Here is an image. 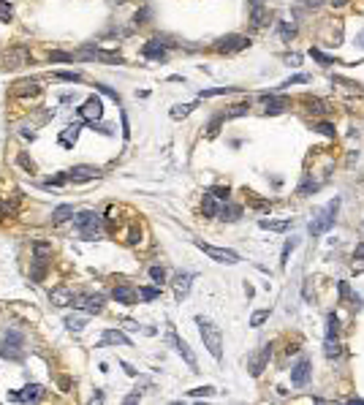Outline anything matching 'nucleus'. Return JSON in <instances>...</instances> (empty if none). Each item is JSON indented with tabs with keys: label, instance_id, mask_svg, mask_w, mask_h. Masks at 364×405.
Listing matches in <instances>:
<instances>
[{
	"label": "nucleus",
	"instance_id": "nucleus-1",
	"mask_svg": "<svg viewBox=\"0 0 364 405\" xmlns=\"http://www.w3.org/2000/svg\"><path fill=\"white\" fill-rule=\"evenodd\" d=\"M196 324H199L204 348L212 353V359H220V356H223V332H220V326H215L212 321H207L204 316H196Z\"/></svg>",
	"mask_w": 364,
	"mask_h": 405
},
{
	"label": "nucleus",
	"instance_id": "nucleus-2",
	"mask_svg": "<svg viewBox=\"0 0 364 405\" xmlns=\"http://www.w3.org/2000/svg\"><path fill=\"white\" fill-rule=\"evenodd\" d=\"M337 210H340V199H332L329 204L323 207L321 212H318L315 217H312L310 220V226H307V231H310L312 237H321V234H326V231L332 229V226H335V217H337Z\"/></svg>",
	"mask_w": 364,
	"mask_h": 405
},
{
	"label": "nucleus",
	"instance_id": "nucleus-3",
	"mask_svg": "<svg viewBox=\"0 0 364 405\" xmlns=\"http://www.w3.org/2000/svg\"><path fill=\"white\" fill-rule=\"evenodd\" d=\"M0 356L8 362H22L25 359V337L19 329H8L0 340Z\"/></svg>",
	"mask_w": 364,
	"mask_h": 405
},
{
	"label": "nucleus",
	"instance_id": "nucleus-4",
	"mask_svg": "<svg viewBox=\"0 0 364 405\" xmlns=\"http://www.w3.org/2000/svg\"><path fill=\"white\" fill-rule=\"evenodd\" d=\"M74 229L79 231V237L84 240H98L101 237V215L93 210H84V212H77L74 215Z\"/></svg>",
	"mask_w": 364,
	"mask_h": 405
},
{
	"label": "nucleus",
	"instance_id": "nucleus-5",
	"mask_svg": "<svg viewBox=\"0 0 364 405\" xmlns=\"http://www.w3.org/2000/svg\"><path fill=\"white\" fill-rule=\"evenodd\" d=\"M250 47V38L239 33H231V35H223V38H217L215 41V52L220 54H234V52H242V49Z\"/></svg>",
	"mask_w": 364,
	"mask_h": 405
},
{
	"label": "nucleus",
	"instance_id": "nucleus-6",
	"mask_svg": "<svg viewBox=\"0 0 364 405\" xmlns=\"http://www.w3.org/2000/svg\"><path fill=\"white\" fill-rule=\"evenodd\" d=\"M196 247L199 250H204L209 259H215V261H220V264H239V253H234V250H229V247H215V245H207V242H196Z\"/></svg>",
	"mask_w": 364,
	"mask_h": 405
},
{
	"label": "nucleus",
	"instance_id": "nucleus-7",
	"mask_svg": "<svg viewBox=\"0 0 364 405\" xmlns=\"http://www.w3.org/2000/svg\"><path fill=\"white\" fill-rule=\"evenodd\" d=\"M49 302H52V307H71L77 302V294L71 291L68 286H54L49 291Z\"/></svg>",
	"mask_w": 364,
	"mask_h": 405
},
{
	"label": "nucleus",
	"instance_id": "nucleus-8",
	"mask_svg": "<svg viewBox=\"0 0 364 405\" xmlns=\"http://www.w3.org/2000/svg\"><path fill=\"white\" fill-rule=\"evenodd\" d=\"M169 343L177 348V353H180V356L185 359V362H188V367H190V370H196V367H199V362H196V353L190 351V346H188V343H185V340H180V337L174 335V329H169Z\"/></svg>",
	"mask_w": 364,
	"mask_h": 405
},
{
	"label": "nucleus",
	"instance_id": "nucleus-9",
	"mask_svg": "<svg viewBox=\"0 0 364 405\" xmlns=\"http://www.w3.org/2000/svg\"><path fill=\"white\" fill-rule=\"evenodd\" d=\"M79 117L82 120H87V123H95V120H101L104 117V104H101V98H87L82 104V109H79Z\"/></svg>",
	"mask_w": 364,
	"mask_h": 405
},
{
	"label": "nucleus",
	"instance_id": "nucleus-10",
	"mask_svg": "<svg viewBox=\"0 0 364 405\" xmlns=\"http://www.w3.org/2000/svg\"><path fill=\"white\" fill-rule=\"evenodd\" d=\"M41 397H44V386H38V383H27L22 392H11V394H8L11 403H35V400H41Z\"/></svg>",
	"mask_w": 364,
	"mask_h": 405
},
{
	"label": "nucleus",
	"instance_id": "nucleus-11",
	"mask_svg": "<svg viewBox=\"0 0 364 405\" xmlns=\"http://www.w3.org/2000/svg\"><path fill=\"white\" fill-rule=\"evenodd\" d=\"M65 177L74 182H87V180H95V177H101V169L98 166H87V163H79L74 166L71 171H65Z\"/></svg>",
	"mask_w": 364,
	"mask_h": 405
},
{
	"label": "nucleus",
	"instance_id": "nucleus-12",
	"mask_svg": "<svg viewBox=\"0 0 364 405\" xmlns=\"http://www.w3.org/2000/svg\"><path fill=\"white\" fill-rule=\"evenodd\" d=\"M112 297L120 302V305H136V299H139V288L128 286V283H120V286L112 288Z\"/></svg>",
	"mask_w": 364,
	"mask_h": 405
},
{
	"label": "nucleus",
	"instance_id": "nucleus-13",
	"mask_svg": "<svg viewBox=\"0 0 364 405\" xmlns=\"http://www.w3.org/2000/svg\"><path fill=\"white\" fill-rule=\"evenodd\" d=\"M307 381H310V359L302 356L299 362L291 367V383H294V386H305Z\"/></svg>",
	"mask_w": 364,
	"mask_h": 405
},
{
	"label": "nucleus",
	"instance_id": "nucleus-14",
	"mask_svg": "<svg viewBox=\"0 0 364 405\" xmlns=\"http://www.w3.org/2000/svg\"><path fill=\"white\" fill-rule=\"evenodd\" d=\"M104 302H106L104 294H93V297H77V302H74V305L84 307V310H87V316H98V313L104 310Z\"/></svg>",
	"mask_w": 364,
	"mask_h": 405
},
{
	"label": "nucleus",
	"instance_id": "nucleus-15",
	"mask_svg": "<svg viewBox=\"0 0 364 405\" xmlns=\"http://www.w3.org/2000/svg\"><path fill=\"white\" fill-rule=\"evenodd\" d=\"M193 277H196L193 272H180V275L174 277V283H171V286H174V297L180 302L190 294V283H193Z\"/></svg>",
	"mask_w": 364,
	"mask_h": 405
},
{
	"label": "nucleus",
	"instance_id": "nucleus-16",
	"mask_svg": "<svg viewBox=\"0 0 364 405\" xmlns=\"http://www.w3.org/2000/svg\"><path fill=\"white\" fill-rule=\"evenodd\" d=\"M269 356H272V346H264V348L259 351V356H253V359H250L247 370H250V376H253V378H259L261 373H264V367H266V362H269Z\"/></svg>",
	"mask_w": 364,
	"mask_h": 405
},
{
	"label": "nucleus",
	"instance_id": "nucleus-17",
	"mask_svg": "<svg viewBox=\"0 0 364 405\" xmlns=\"http://www.w3.org/2000/svg\"><path fill=\"white\" fill-rule=\"evenodd\" d=\"M82 54H84L87 60H106V63H117V65H123V63H125V60L120 57L117 52H104V49H93L90 44L82 49Z\"/></svg>",
	"mask_w": 364,
	"mask_h": 405
},
{
	"label": "nucleus",
	"instance_id": "nucleus-18",
	"mask_svg": "<svg viewBox=\"0 0 364 405\" xmlns=\"http://www.w3.org/2000/svg\"><path fill=\"white\" fill-rule=\"evenodd\" d=\"M101 343H104V346H125V348H130V337H125L123 332H117V329H106Z\"/></svg>",
	"mask_w": 364,
	"mask_h": 405
},
{
	"label": "nucleus",
	"instance_id": "nucleus-19",
	"mask_svg": "<svg viewBox=\"0 0 364 405\" xmlns=\"http://www.w3.org/2000/svg\"><path fill=\"white\" fill-rule=\"evenodd\" d=\"M141 54L150 57V60H166V47L160 41H147L144 49H141Z\"/></svg>",
	"mask_w": 364,
	"mask_h": 405
},
{
	"label": "nucleus",
	"instance_id": "nucleus-20",
	"mask_svg": "<svg viewBox=\"0 0 364 405\" xmlns=\"http://www.w3.org/2000/svg\"><path fill=\"white\" fill-rule=\"evenodd\" d=\"M261 98H264V104H266V109H264L266 114H280L288 106V98H277V95H261Z\"/></svg>",
	"mask_w": 364,
	"mask_h": 405
},
{
	"label": "nucleus",
	"instance_id": "nucleus-21",
	"mask_svg": "<svg viewBox=\"0 0 364 405\" xmlns=\"http://www.w3.org/2000/svg\"><path fill=\"white\" fill-rule=\"evenodd\" d=\"M33 259L38 261H52V245L44 240H35L33 242Z\"/></svg>",
	"mask_w": 364,
	"mask_h": 405
},
{
	"label": "nucleus",
	"instance_id": "nucleus-22",
	"mask_svg": "<svg viewBox=\"0 0 364 405\" xmlns=\"http://www.w3.org/2000/svg\"><path fill=\"white\" fill-rule=\"evenodd\" d=\"M332 84H342V90H345V93H351V95H359V98H362L364 95V87L359 82H351V79H342V77H335L332 79Z\"/></svg>",
	"mask_w": 364,
	"mask_h": 405
},
{
	"label": "nucleus",
	"instance_id": "nucleus-23",
	"mask_svg": "<svg viewBox=\"0 0 364 405\" xmlns=\"http://www.w3.org/2000/svg\"><path fill=\"white\" fill-rule=\"evenodd\" d=\"M201 210H204V215H207V217H215L217 212H220V207H217L215 196H212L209 190H207V193H204V199H201Z\"/></svg>",
	"mask_w": 364,
	"mask_h": 405
},
{
	"label": "nucleus",
	"instance_id": "nucleus-24",
	"mask_svg": "<svg viewBox=\"0 0 364 405\" xmlns=\"http://www.w3.org/2000/svg\"><path fill=\"white\" fill-rule=\"evenodd\" d=\"M77 212H74V207L71 204H60V207H54L52 210V220L54 223H63V220H68V217H74Z\"/></svg>",
	"mask_w": 364,
	"mask_h": 405
},
{
	"label": "nucleus",
	"instance_id": "nucleus-25",
	"mask_svg": "<svg viewBox=\"0 0 364 405\" xmlns=\"http://www.w3.org/2000/svg\"><path fill=\"white\" fill-rule=\"evenodd\" d=\"M259 226L266 231H286V229H291V220H266V217H261Z\"/></svg>",
	"mask_w": 364,
	"mask_h": 405
},
{
	"label": "nucleus",
	"instance_id": "nucleus-26",
	"mask_svg": "<svg viewBox=\"0 0 364 405\" xmlns=\"http://www.w3.org/2000/svg\"><path fill=\"white\" fill-rule=\"evenodd\" d=\"M250 22H253V27H264L266 25V8L264 6L250 8Z\"/></svg>",
	"mask_w": 364,
	"mask_h": 405
},
{
	"label": "nucleus",
	"instance_id": "nucleus-27",
	"mask_svg": "<svg viewBox=\"0 0 364 405\" xmlns=\"http://www.w3.org/2000/svg\"><path fill=\"white\" fill-rule=\"evenodd\" d=\"M217 215L223 217V220H239V215H242V207H239V204H226L223 210L217 212Z\"/></svg>",
	"mask_w": 364,
	"mask_h": 405
},
{
	"label": "nucleus",
	"instance_id": "nucleus-28",
	"mask_svg": "<svg viewBox=\"0 0 364 405\" xmlns=\"http://www.w3.org/2000/svg\"><path fill=\"white\" fill-rule=\"evenodd\" d=\"M38 95V93H41V84H38V82H35V79H33V82H19L17 84V95Z\"/></svg>",
	"mask_w": 364,
	"mask_h": 405
},
{
	"label": "nucleus",
	"instance_id": "nucleus-29",
	"mask_svg": "<svg viewBox=\"0 0 364 405\" xmlns=\"http://www.w3.org/2000/svg\"><path fill=\"white\" fill-rule=\"evenodd\" d=\"M6 65L8 68H19V65H25V49H14V52L6 54Z\"/></svg>",
	"mask_w": 364,
	"mask_h": 405
},
{
	"label": "nucleus",
	"instance_id": "nucleus-30",
	"mask_svg": "<svg viewBox=\"0 0 364 405\" xmlns=\"http://www.w3.org/2000/svg\"><path fill=\"white\" fill-rule=\"evenodd\" d=\"M323 353L329 359H337L342 353V348H340V343H337V337H326V346H323Z\"/></svg>",
	"mask_w": 364,
	"mask_h": 405
},
{
	"label": "nucleus",
	"instance_id": "nucleus-31",
	"mask_svg": "<svg viewBox=\"0 0 364 405\" xmlns=\"http://www.w3.org/2000/svg\"><path fill=\"white\" fill-rule=\"evenodd\" d=\"M84 324H87V316H68L65 318V326H68L71 332H82Z\"/></svg>",
	"mask_w": 364,
	"mask_h": 405
},
{
	"label": "nucleus",
	"instance_id": "nucleus-32",
	"mask_svg": "<svg viewBox=\"0 0 364 405\" xmlns=\"http://www.w3.org/2000/svg\"><path fill=\"white\" fill-rule=\"evenodd\" d=\"M190 112H193V104H177L169 114H171V120H182V117H188Z\"/></svg>",
	"mask_w": 364,
	"mask_h": 405
},
{
	"label": "nucleus",
	"instance_id": "nucleus-33",
	"mask_svg": "<svg viewBox=\"0 0 364 405\" xmlns=\"http://www.w3.org/2000/svg\"><path fill=\"white\" fill-rule=\"evenodd\" d=\"M139 297H141L144 302L158 299V297H160V286H147V288H139Z\"/></svg>",
	"mask_w": 364,
	"mask_h": 405
},
{
	"label": "nucleus",
	"instance_id": "nucleus-34",
	"mask_svg": "<svg viewBox=\"0 0 364 405\" xmlns=\"http://www.w3.org/2000/svg\"><path fill=\"white\" fill-rule=\"evenodd\" d=\"M229 93H236V87H212V90H201L199 98H212V95H229Z\"/></svg>",
	"mask_w": 364,
	"mask_h": 405
},
{
	"label": "nucleus",
	"instance_id": "nucleus-35",
	"mask_svg": "<svg viewBox=\"0 0 364 405\" xmlns=\"http://www.w3.org/2000/svg\"><path fill=\"white\" fill-rule=\"evenodd\" d=\"M17 163L22 166L27 174H35V163H33V158H30L27 153H19V155H17Z\"/></svg>",
	"mask_w": 364,
	"mask_h": 405
},
{
	"label": "nucleus",
	"instance_id": "nucleus-36",
	"mask_svg": "<svg viewBox=\"0 0 364 405\" xmlns=\"http://www.w3.org/2000/svg\"><path fill=\"white\" fill-rule=\"evenodd\" d=\"M305 104L310 106V112H315V114H326V104H323V101L310 98V95H307V98H305Z\"/></svg>",
	"mask_w": 364,
	"mask_h": 405
},
{
	"label": "nucleus",
	"instance_id": "nucleus-37",
	"mask_svg": "<svg viewBox=\"0 0 364 405\" xmlns=\"http://www.w3.org/2000/svg\"><path fill=\"white\" fill-rule=\"evenodd\" d=\"M247 109H250L247 104H236V106H231L229 112H223V117H226V120H231V117H242V114H247Z\"/></svg>",
	"mask_w": 364,
	"mask_h": 405
},
{
	"label": "nucleus",
	"instance_id": "nucleus-38",
	"mask_svg": "<svg viewBox=\"0 0 364 405\" xmlns=\"http://www.w3.org/2000/svg\"><path fill=\"white\" fill-rule=\"evenodd\" d=\"M296 247V240H288L286 247H283V256H280V270H286L288 267V256H291V250Z\"/></svg>",
	"mask_w": 364,
	"mask_h": 405
},
{
	"label": "nucleus",
	"instance_id": "nucleus-39",
	"mask_svg": "<svg viewBox=\"0 0 364 405\" xmlns=\"http://www.w3.org/2000/svg\"><path fill=\"white\" fill-rule=\"evenodd\" d=\"M77 136H79V125H71V128H65V134H63V144L65 147H71V141H77Z\"/></svg>",
	"mask_w": 364,
	"mask_h": 405
},
{
	"label": "nucleus",
	"instance_id": "nucleus-40",
	"mask_svg": "<svg viewBox=\"0 0 364 405\" xmlns=\"http://www.w3.org/2000/svg\"><path fill=\"white\" fill-rule=\"evenodd\" d=\"M190 397H212L215 394V386H196V389H190Z\"/></svg>",
	"mask_w": 364,
	"mask_h": 405
},
{
	"label": "nucleus",
	"instance_id": "nucleus-41",
	"mask_svg": "<svg viewBox=\"0 0 364 405\" xmlns=\"http://www.w3.org/2000/svg\"><path fill=\"white\" fill-rule=\"evenodd\" d=\"M11 17H14V11L8 6V0H0V22H11Z\"/></svg>",
	"mask_w": 364,
	"mask_h": 405
},
{
	"label": "nucleus",
	"instance_id": "nucleus-42",
	"mask_svg": "<svg viewBox=\"0 0 364 405\" xmlns=\"http://www.w3.org/2000/svg\"><path fill=\"white\" fill-rule=\"evenodd\" d=\"M326 326H329V329H326V337H335V335H337V326H340V321H337L335 313H329V318H326Z\"/></svg>",
	"mask_w": 364,
	"mask_h": 405
},
{
	"label": "nucleus",
	"instance_id": "nucleus-43",
	"mask_svg": "<svg viewBox=\"0 0 364 405\" xmlns=\"http://www.w3.org/2000/svg\"><path fill=\"white\" fill-rule=\"evenodd\" d=\"M266 318H269V310H256V313L250 316V326H261Z\"/></svg>",
	"mask_w": 364,
	"mask_h": 405
},
{
	"label": "nucleus",
	"instance_id": "nucleus-44",
	"mask_svg": "<svg viewBox=\"0 0 364 405\" xmlns=\"http://www.w3.org/2000/svg\"><path fill=\"white\" fill-rule=\"evenodd\" d=\"M150 277H153V280L160 286V283L166 280V270H163V267H158V264H155V267H150Z\"/></svg>",
	"mask_w": 364,
	"mask_h": 405
},
{
	"label": "nucleus",
	"instance_id": "nucleus-45",
	"mask_svg": "<svg viewBox=\"0 0 364 405\" xmlns=\"http://www.w3.org/2000/svg\"><path fill=\"white\" fill-rule=\"evenodd\" d=\"M337 288H340V297H342V299H351V302H356V307H362V305H359V297H353V294H351V288H348V283H340V286H337Z\"/></svg>",
	"mask_w": 364,
	"mask_h": 405
},
{
	"label": "nucleus",
	"instance_id": "nucleus-46",
	"mask_svg": "<svg viewBox=\"0 0 364 405\" xmlns=\"http://www.w3.org/2000/svg\"><path fill=\"white\" fill-rule=\"evenodd\" d=\"M280 35H283V41H291V38L296 35V27H294V25H288V22H283L280 25Z\"/></svg>",
	"mask_w": 364,
	"mask_h": 405
},
{
	"label": "nucleus",
	"instance_id": "nucleus-47",
	"mask_svg": "<svg viewBox=\"0 0 364 405\" xmlns=\"http://www.w3.org/2000/svg\"><path fill=\"white\" fill-rule=\"evenodd\" d=\"M54 77H57V79H63V82H79V79H82V77L77 74V71H57Z\"/></svg>",
	"mask_w": 364,
	"mask_h": 405
},
{
	"label": "nucleus",
	"instance_id": "nucleus-48",
	"mask_svg": "<svg viewBox=\"0 0 364 405\" xmlns=\"http://www.w3.org/2000/svg\"><path fill=\"white\" fill-rule=\"evenodd\" d=\"M307 82H310V77H307V74H296V77H291L288 82H283L280 87H291V84H307Z\"/></svg>",
	"mask_w": 364,
	"mask_h": 405
},
{
	"label": "nucleus",
	"instance_id": "nucleus-49",
	"mask_svg": "<svg viewBox=\"0 0 364 405\" xmlns=\"http://www.w3.org/2000/svg\"><path fill=\"white\" fill-rule=\"evenodd\" d=\"M310 54L318 60V63H323V65H332V63H335V57H329V54H323L321 49H310Z\"/></svg>",
	"mask_w": 364,
	"mask_h": 405
},
{
	"label": "nucleus",
	"instance_id": "nucleus-50",
	"mask_svg": "<svg viewBox=\"0 0 364 405\" xmlns=\"http://www.w3.org/2000/svg\"><path fill=\"white\" fill-rule=\"evenodd\" d=\"M49 60H52V63H71V60H74V54H68V52H52V54H49Z\"/></svg>",
	"mask_w": 364,
	"mask_h": 405
},
{
	"label": "nucleus",
	"instance_id": "nucleus-51",
	"mask_svg": "<svg viewBox=\"0 0 364 405\" xmlns=\"http://www.w3.org/2000/svg\"><path fill=\"white\" fill-rule=\"evenodd\" d=\"M315 131H321L323 136L335 139V125H332V123H318V125H315Z\"/></svg>",
	"mask_w": 364,
	"mask_h": 405
},
{
	"label": "nucleus",
	"instance_id": "nucleus-52",
	"mask_svg": "<svg viewBox=\"0 0 364 405\" xmlns=\"http://www.w3.org/2000/svg\"><path fill=\"white\" fill-rule=\"evenodd\" d=\"M209 193L215 196V199H226V201H229V188H223V185H215Z\"/></svg>",
	"mask_w": 364,
	"mask_h": 405
},
{
	"label": "nucleus",
	"instance_id": "nucleus-53",
	"mask_svg": "<svg viewBox=\"0 0 364 405\" xmlns=\"http://www.w3.org/2000/svg\"><path fill=\"white\" fill-rule=\"evenodd\" d=\"M147 17H150V8H141V11H136L133 22L136 25H144V22H147Z\"/></svg>",
	"mask_w": 364,
	"mask_h": 405
},
{
	"label": "nucleus",
	"instance_id": "nucleus-54",
	"mask_svg": "<svg viewBox=\"0 0 364 405\" xmlns=\"http://www.w3.org/2000/svg\"><path fill=\"white\" fill-rule=\"evenodd\" d=\"M95 90H101V93H104V95H109V98H114V101H120V95H117V93H114V90H112V87H106V84H95Z\"/></svg>",
	"mask_w": 364,
	"mask_h": 405
},
{
	"label": "nucleus",
	"instance_id": "nucleus-55",
	"mask_svg": "<svg viewBox=\"0 0 364 405\" xmlns=\"http://www.w3.org/2000/svg\"><path fill=\"white\" fill-rule=\"evenodd\" d=\"M139 237H141V234H139L136 229H130V231H128V242H130V245H136V242H139Z\"/></svg>",
	"mask_w": 364,
	"mask_h": 405
},
{
	"label": "nucleus",
	"instance_id": "nucleus-56",
	"mask_svg": "<svg viewBox=\"0 0 364 405\" xmlns=\"http://www.w3.org/2000/svg\"><path fill=\"white\" fill-rule=\"evenodd\" d=\"M353 256H356V261H364V242L356 245V253H353Z\"/></svg>",
	"mask_w": 364,
	"mask_h": 405
},
{
	"label": "nucleus",
	"instance_id": "nucleus-57",
	"mask_svg": "<svg viewBox=\"0 0 364 405\" xmlns=\"http://www.w3.org/2000/svg\"><path fill=\"white\" fill-rule=\"evenodd\" d=\"M299 54H286V63H294V65H299Z\"/></svg>",
	"mask_w": 364,
	"mask_h": 405
},
{
	"label": "nucleus",
	"instance_id": "nucleus-58",
	"mask_svg": "<svg viewBox=\"0 0 364 405\" xmlns=\"http://www.w3.org/2000/svg\"><path fill=\"white\" fill-rule=\"evenodd\" d=\"M139 400H141V394H128V397H125V403H139Z\"/></svg>",
	"mask_w": 364,
	"mask_h": 405
},
{
	"label": "nucleus",
	"instance_id": "nucleus-59",
	"mask_svg": "<svg viewBox=\"0 0 364 405\" xmlns=\"http://www.w3.org/2000/svg\"><path fill=\"white\" fill-rule=\"evenodd\" d=\"M123 370H125V373H128V376H136V370H133V367H130V364H128V362H123Z\"/></svg>",
	"mask_w": 364,
	"mask_h": 405
},
{
	"label": "nucleus",
	"instance_id": "nucleus-60",
	"mask_svg": "<svg viewBox=\"0 0 364 405\" xmlns=\"http://www.w3.org/2000/svg\"><path fill=\"white\" fill-rule=\"evenodd\" d=\"M104 400V394H101V389H95V394H93V403H101Z\"/></svg>",
	"mask_w": 364,
	"mask_h": 405
},
{
	"label": "nucleus",
	"instance_id": "nucleus-61",
	"mask_svg": "<svg viewBox=\"0 0 364 405\" xmlns=\"http://www.w3.org/2000/svg\"><path fill=\"white\" fill-rule=\"evenodd\" d=\"M321 3H323V0H307V6H310V8H318Z\"/></svg>",
	"mask_w": 364,
	"mask_h": 405
},
{
	"label": "nucleus",
	"instance_id": "nucleus-62",
	"mask_svg": "<svg viewBox=\"0 0 364 405\" xmlns=\"http://www.w3.org/2000/svg\"><path fill=\"white\" fill-rule=\"evenodd\" d=\"M356 44H359V47L364 49V33H359V35H356Z\"/></svg>",
	"mask_w": 364,
	"mask_h": 405
},
{
	"label": "nucleus",
	"instance_id": "nucleus-63",
	"mask_svg": "<svg viewBox=\"0 0 364 405\" xmlns=\"http://www.w3.org/2000/svg\"><path fill=\"white\" fill-rule=\"evenodd\" d=\"M329 3H332V6H345L348 0H329Z\"/></svg>",
	"mask_w": 364,
	"mask_h": 405
}]
</instances>
